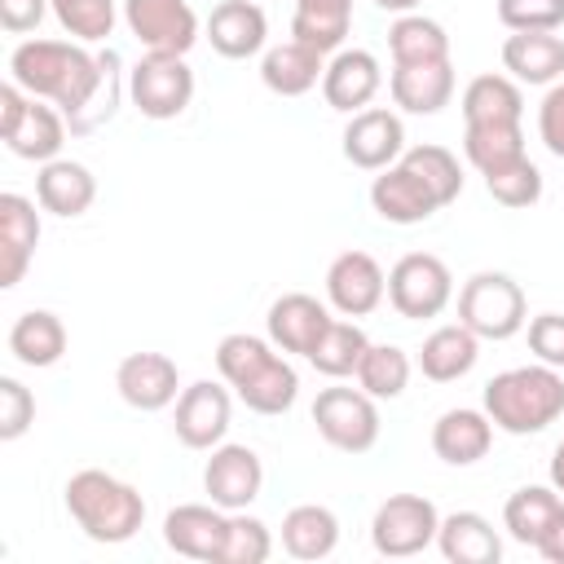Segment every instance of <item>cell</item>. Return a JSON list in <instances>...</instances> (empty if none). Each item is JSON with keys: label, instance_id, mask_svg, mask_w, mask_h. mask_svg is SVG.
<instances>
[{"label": "cell", "instance_id": "34", "mask_svg": "<svg viewBox=\"0 0 564 564\" xmlns=\"http://www.w3.org/2000/svg\"><path fill=\"white\" fill-rule=\"evenodd\" d=\"M388 53L392 66H419V62H449V35L436 18L401 13L388 26Z\"/></svg>", "mask_w": 564, "mask_h": 564}, {"label": "cell", "instance_id": "44", "mask_svg": "<svg viewBox=\"0 0 564 564\" xmlns=\"http://www.w3.org/2000/svg\"><path fill=\"white\" fill-rule=\"evenodd\" d=\"M35 423V397L22 379L0 375V441H18Z\"/></svg>", "mask_w": 564, "mask_h": 564}, {"label": "cell", "instance_id": "18", "mask_svg": "<svg viewBox=\"0 0 564 564\" xmlns=\"http://www.w3.org/2000/svg\"><path fill=\"white\" fill-rule=\"evenodd\" d=\"M383 88V66L370 48H339L326 57V75H322V97L330 110L339 115H357L375 101V93Z\"/></svg>", "mask_w": 564, "mask_h": 564}, {"label": "cell", "instance_id": "23", "mask_svg": "<svg viewBox=\"0 0 564 564\" xmlns=\"http://www.w3.org/2000/svg\"><path fill=\"white\" fill-rule=\"evenodd\" d=\"M494 445V419L485 410H471V405H458V410H445L436 423H432V454L449 467H471L489 454Z\"/></svg>", "mask_w": 564, "mask_h": 564}, {"label": "cell", "instance_id": "46", "mask_svg": "<svg viewBox=\"0 0 564 564\" xmlns=\"http://www.w3.org/2000/svg\"><path fill=\"white\" fill-rule=\"evenodd\" d=\"M538 137L555 159H564V79H555L538 106Z\"/></svg>", "mask_w": 564, "mask_h": 564}, {"label": "cell", "instance_id": "38", "mask_svg": "<svg viewBox=\"0 0 564 564\" xmlns=\"http://www.w3.org/2000/svg\"><path fill=\"white\" fill-rule=\"evenodd\" d=\"M410 370H414V361H410L405 348L370 344L361 366H357V388H366L375 401H397L405 392V383H410Z\"/></svg>", "mask_w": 564, "mask_h": 564}, {"label": "cell", "instance_id": "15", "mask_svg": "<svg viewBox=\"0 0 564 564\" xmlns=\"http://www.w3.org/2000/svg\"><path fill=\"white\" fill-rule=\"evenodd\" d=\"M405 154V123L388 106H366L348 115L344 128V159L361 172H383Z\"/></svg>", "mask_w": 564, "mask_h": 564}, {"label": "cell", "instance_id": "16", "mask_svg": "<svg viewBox=\"0 0 564 564\" xmlns=\"http://www.w3.org/2000/svg\"><path fill=\"white\" fill-rule=\"evenodd\" d=\"M115 388H119V397L132 410L154 414V410L176 405V397H181V370H176V361L167 352H128L115 366Z\"/></svg>", "mask_w": 564, "mask_h": 564}, {"label": "cell", "instance_id": "45", "mask_svg": "<svg viewBox=\"0 0 564 564\" xmlns=\"http://www.w3.org/2000/svg\"><path fill=\"white\" fill-rule=\"evenodd\" d=\"M529 352L542 366L564 370V313H538V317H529Z\"/></svg>", "mask_w": 564, "mask_h": 564}, {"label": "cell", "instance_id": "13", "mask_svg": "<svg viewBox=\"0 0 564 564\" xmlns=\"http://www.w3.org/2000/svg\"><path fill=\"white\" fill-rule=\"evenodd\" d=\"M229 423H234V397H229V388H220L212 379H194L189 388H181L172 427H176V441L185 449H216L225 441Z\"/></svg>", "mask_w": 564, "mask_h": 564}, {"label": "cell", "instance_id": "31", "mask_svg": "<svg viewBox=\"0 0 564 564\" xmlns=\"http://www.w3.org/2000/svg\"><path fill=\"white\" fill-rule=\"evenodd\" d=\"M9 352H13L22 366H31V370L57 366L62 352H66V326H62V317L48 313V308H26V313L9 326Z\"/></svg>", "mask_w": 564, "mask_h": 564}, {"label": "cell", "instance_id": "27", "mask_svg": "<svg viewBox=\"0 0 564 564\" xmlns=\"http://www.w3.org/2000/svg\"><path fill=\"white\" fill-rule=\"evenodd\" d=\"M322 75H326V57L300 40H282L260 57V79L278 97H304L308 88L322 84Z\"/></svg>", "mask_w": 564, "mask_h": 564}, {"label": "cell", "instance_id": "22", "mask_svg": "<svg viewBox=\"0 0 564 564\" xmlns=\"http://www.w3.org/2000/svg\"><path fill=\"white\" fill-rule=\"evenodd\" d=\"M207 40L220 57L229 62H242V57H256L264 44H269V18L256 0H220L212 13H207Z\"/></svg>", "mask_w": 564, "mask_h": 564}, {"label": "cell", "instance_id": "35", "mask_svg": "<svg viewBox=\"0 0 564 564\" xmlns=\"http://www.w3.org/2000/svg\"><path fill=\"white\" fill-rule=\"evenodd\" d=\"M560 511H564V498H560L555 485H520V489L507 498V507H502V524H507V533H511L516 542L538 546V538L551 529V520H555Z\"/></svg>", "mask_w": 564, "mask_h": 564}, {"label": "cell", "instance_id": "29", "mask_svg": "<svg viewBox=\"0 0 564 564\" xmlns=\"http://www.w3.org/2000/svg\"><path fill=\"white\" fill-rule=\"evenodd\" d=\"M436 546L449 564H498L502 560V538L480 511H449L441 516Z\"/></svg>", "mask_w": 564, "mask_h": 564}, {"label": "cell", "instance_id": "7", "mask_svg": "<svg viewBox=\"0 0 564 564\" xmlns=\"http://www.w3.org/2000/svg\"><path fill=\"white\" fill-rule=\"evenodd\" d=\"M454 300V273L441 256L432 251H405L392 269H388V304L410 317V322H427L441 317Z\"/></svg>", "mask_w": 564, "mask_h": 564}, {"label": "cell", "instance_id": "12", "mask_svg": "<svg viewBox=\"0 0 564 564\" xmlns=\"http://www.w3.org/2000/svg\"><path fill=\"white\" fill-rule=\"evenodd\" d=\"M388 295V273L370 251H339L326 269V304L339 317H370Z\"/></svg>", "mask_w": 564, "mask_h": 564}, {"label": "cell", "instance_id": "24", "mask_svg": "<svg viewBox=\"0 0 564 564\" xmlns=\"http://www.w3.org/2000/svg\"><path fill=\"white\" fill-rule=\"evenodd\" d=\"M97 198V176L75 163V159H48L40 163V176H35V203L62 220H75L93 207Z\"/></svg>", "mask_w": 564, "mask_h": 564}, {"label": "cell", "instance_id": "48", "mask_svg": "<svg viewBox=\"0 0 564 564\" xmlns=\"http://www.w3.org/2000/svg\"><path fill=\"white\" fill-rule=\"evenodd\" d=\"M533 551H538L546 564H564V511L551 520V529L538 538V546H533Z\"/></svg>", "mask_w": 564, "mask_h": 564}, {"label": "cell", "instance_id": "11", "mask_svg": "<svg viewBox=\"0 0 564 564\" xmlns=\"http://www.w3.org/2000/svg\"><path fill=\"white\" fill-rule=\"evenodd\" d=\"M123 26L145 53H189L198 44V13L189 0H123Z\"/></svg>", "mask_w": 564, "mask_h": 564}, {"label": "cell", "instance_id": "43", "mask_svg": "<svg viewBox=\"0 0 564 564\" xmlns=\"http://www.w3.org/2000/svg\"><path fill=\"white\" fill-rule=\"evenodd\" d=\"M498 22L507 31H560L564 0H498Z\"/></svg>", "mask_w": 564, "mask_h": 564}, {"label": "cell", "instance_id": "41", "mask_svg": "<svg viewBox=\"0 0 564 564\" xmlns=\"http://www.w3.org/2000/svg\"><path fill=\"white\" fill-rule=\"evenodd\" d=\"M485 189H489L494 203H502L511 212H524V207H533L542 198V172L524 154V159H516V163H507L498 172H485Z\"/></svg>", "mask_w": 564, "mask_h": 564}, {"label": "cell", "instance_id": "4", "mask_svg": "<svg viewBox=\"0 0 564 564\" xmlns=\"http://www.w3.org/2000/svg\"><path fill=\"white\" fill-rule=\"evenodd\" d=\"M485 414L498 432L533 436L564 414V375L555 366H511L485 383Z\"/></svg>", "mask_w": 564, "mask_h": 564}, {"label": "cell", "instance_id": "19", "mask_svg": "<svg viewBox=\"0 0 564 564\" xmlns=\"http://www.w3.org/2000/svg\"><path fill=\"white\" fill-rule=\"evenodd\" d=\"M330 322H335L330 308H326L317 295H308V291H286V295H278V300L269 304V313H264L269 339H273L282 352H300V357H308V352L317 348V339L326 335Z\"/></svg>", "mask_w": 564, "mask_h": 564}, {"label": "cell", "instance_id": "49", "mask_svg": "<svg viewBox=\"0 0 564 564\" xmlns=\"http://www.w3.org/2000/svg\"><path fill=\"white\" fill-rule=\"evenodd\" d=\"M551 485L564 494V436H560V445H555V454H551Z\"/></svg>", "mask_w": 564, "mask_h": 564}, {"label": "cell", "instance_id": "30", "mask_svg": "<svg viewBox=\"0 0 564 564\" xmlns=\"http://www.w3.org/2000/svg\"><path fill=\"white\" fill-rule=\"evenodd\" d=\"M339 546V516L322 502H300L282 516V551L291 560H326Z\"/></svg>", "mask_w": 564, "mask_h": 564}, {"label": "cell", "instance_id": "40", "mask_svg": "<svg viewBox=\"0 0 564 564\" xmlns=\"http://www.w3.org/2000/svg\"><path fill=\"white\" fill-rule=\"evenodd\" d=\"M53 18H57V26H62L70 40H79V44H101V40L115 31L119 9H115V0H53Z\"/></svg>", "mask_w": 564, "mask_h": 564}, {"label": "cell", "instance_id": "2", "mask_svg": "<svg viewBox=\"0 0 564 564\" xmlns=\"http://www.w3.org/2000/svg\"><path fill=\"white\" fill-rule=\"evenodd\" d=\"M216 370L234 397L256 414H286L300 397V375L273 339L234 330L216 344Z\"/></svg>", "mask_w": 564, "mask_h": 564}, {"label": "cell", "instance_id": "14", "mask_svg": "<svg viewBox=\"0 0 564 564\" xmlns=\"http://www.w3.org/2000/svg\"><path fill=\"white\" fill-rule=\"evenodd\" d=\"M264 489V463L251 445L220 441L203 467V494L220 511H247Z\"/></svg>", "mask_w": 564, "mask_h": 564}, {"label": "cell", "instance_id": "42", "mask_svg": "<svg viewBox=\"0 0 564 564\" xmlns=\"http://www.w3.org/2000/svg\"><path fill=\"white\" fill-rule=\"evenodd\" d=\"M273 555V533L264 520L247 516V511H229V538H225V555L220 564H264Z\"/></svg>", "mask_w": 564, "mask_h": 564}, {"label": "cell", "instance_id": "8", "mask_svg": "<svg viewBox=\"0 0 564 564\" xmlns=\"http://www.w3.org/2000/svg\"><path fill=\"white\" fill-rule=\"evenodd\" d=\"M128 97L145 119L167 123L194 101V70L181 53H145L128 70Z\"/></svg>", "mask_w": 564, "mask_h": 564}, {"label": "cell", "instance_id": "39", "mask_svg": "<svg viewBox=\"0 0 564 564\" xmlns=\"http://www.w3.org/2000/svg\"><path fill=\"white\" fill-rule=\"evenodd\" d=\"M401 163H405L414 176H423V185L441 198V207H449V203L463 194V167H458L454 150H445V145H436V141H423V145H405Z\"/></svg>", "mask_w": 564, "mask_h": 564}, {"label": "cell", "instance_id": "1", "mask_svg": "<svg viewBox=\"0 0 564 564\" xmlns=\"http://www.w3.org/2000/svg\"><path fill=\"white\" fill-rule=\"evenodd\" d=\"M9 79L18 88H26L31 97L53 101L66 119L70 132H88L93 128V106L97 97H119V53H88L84 44L70 40H22L9 53ZM97 119H106V110L97 106Z\"/></svg>", "mask_w": 564, "mask_h": 564}, {"label": "cell", "instance_id": "32", "mask_svg": "<svg viewBox=\"0 0 564 564\" xmlns=\"http://www.w3.org/2000/svg\"><path fill=\"white\" fill-rule=\"evenodd\" d=\"M348 26H352V0H295L291 40L317 48L322 57L344 48Z\"/></svg>", "mask_w": 564, "mask_h": 564}, {"label": "cell", "instance_id": "5", "mask_svg": "<svg viewBox=\"0 0 564 564\" xmlns=\"http://www.w3.org/2000/svg\"><path fill=\"white\" fill-rule=\"evenodd\" d=\"M0 137L4 145L26 163H48L66 145V115L57 106H44V97H31L13 79L0 88Z\"/></svg>", "mask_w": 564, "mask_h": 564}, {"label": "cell", "instance_id": "28", "mask_svg": "<svg viewBox=\"0 0 564 564\" xmlns=\"http://www.w3.org/2000/svg\"><path fill=\"white\" fill-rule=\"evenodd\" d=\"M414 361H419L423 379H432V383H454V379L471 375V366L480 361V335L467 330L463 322L436 326V330L423 339V348H419Z\"/></svg>", "mask_w": 564, "mask_h": 564}, {"label": "cell", "instance_id": "3", "mask_svg": "<svg viewBox=\"0 0 564 564\" xmlns=\"http://www.w3.org/2000/svg\"><path fill=\"white\" fill-rule=\"evenodd\" d=\"M70 520L79 524L84 538L101 542V546H119L128 538H137V529L145 524V498L137 485L101 471V467H84L66 480L62 489Z\"/></svg>", "mask_w": 564, "mask_h": 564}, {"label": "cell", "instance_id": "25", "mask_svg": "<svg viewBox=\"0 0 564 564\" xmlns=\"http://www.w3.org/2000/svg\"><path fill=\"white\" fill-rule=\"evenodd\" d=\"M502 66L516 84H555L564 79V35L555 31H511L502 40Z\"/></svg>", "mask_w": 564, "mask_h": 564}, {"label": "cell", "instance_id": "36", "mask_svg": "<svg viewBox=\"0 0 564 564\" xmlns=\"http://www.w3.org/2000/svg\"><path fill=\"white\" fill-rule=\"evenodd\" d=\"M463 154L485 176L516 159H524V128L520 123H463Z\"/></svg>", "mask_w": 564, "mask_h": 564}, {"label": "cell", "instance_id": "6", "mask_svg": "<svg viewBox=\"0 0 564 564\" xmlns=\"http://www.w3.org/2000/svg\"><path fill=\"white\" fill-rule=\"evenodd\" d=\"M458 322L467 330H476L480 339H511L529 326V304L524 291L511 273L498 269H480L463 282L458 291Z\"/></svg>", "mask_w": 564, "mask_h": 564}, {"label": "cell", "instance_id": "20", "mask_svg": "<svg viewBox=\"0 0 564 564\" xmlns=\"http://www.w3.org/2000/svg\"><path fill=\"white\" fill-rule=\"evenodd\" d=\"M370 207L379 220L388 225H423L427 216L441 212V198L423 185V176H414L401 159L392 167H383L375 181H370Z\"/></svg>", "mask_w": 564, "mask_h": 564}, {"label": "cell", "instance_id": "37", "mask_svg": "<svg viewBox=\"0 0 564 564\" xmlns=\"http://www.w3.org/2000/svg\"><path fill=\"white\" fill-rule=\"evenodd\" d=\"M366 348H370L366 330H361L352 317H348V322L335 317V322L326 326V335L317 339V348L308 352V366H313L317 375H326V379H344V375H357Z\"/></svg>", "mask_w": 564, "mask_h": 564}, {"label": "cell", "instance_id": "21", "mask_svg": "<svg viewBox=\"0 0 564 564\" xmlns=\"http://www.w3.org/2000/svg\"><path fill=\"white\" fill-rule=\"evenodd\" d=\"M40 247V212L26 194H0V286H18Z\"/></svg>", "mask_w": 564, "mask_h": 564}, {"label": "cell", "instance_id": "9", "mask_svg": "<svg viewBox=\"0 0 564 564\" xmlns=\"http://www.w3.org/2000/svg\"><path fill=\"white\" fill-rule=\"evenodd\" d=\"M436 529H441V511L432 498L423 494H392L375 507V520H370V542L379 555L388 560H410L419 551H427L436 542Z\"/></svg>", "mask_w": 564, "mask_h": 564}, {"label": "cell", "instance_id": "47", "mask_svg": "<svg viewBox=\"0 0 564 564\" xmlns=\"http://www.w3.org/2000/svg\"><path fill=\"white\" fill-rule=\"evenodd\" d=\"M44 13H53V0H0V26L9 35H31Z\"/></svg>", "mask_w": 564, "mask_h": 564}, {"label": "cell", "instance_id": "33", "mask_svg": "<svg viewBox=\"0 0 564 564\" xmlns=\"http://www.w3.org/2000/svg\"><path fill=\"white\" fill-rule=\"evenodd\" d=\"M524 93L511 75H476L463 88V123H520Z\"/></svg>", "mask_w": 564, "mask_h": 564}, {"label": "cell", "instance_id": "10", "mask_svg": "<svg viewBox=\"0 0 564 564\" xmlns=\"http://www.w3.org/2000/svg\"><path fill=\"white\" fill-rule=\"evenodd\" d=\"M317 436L344 454H366L379 441V405L366 388H322L313 397Z\"/></svg>", "mask_w": 564, "mask_h": 564}, {"label": "cell", "instance_id": "50", "mask_svg": "<svg viewBox=\"0 0 564 564\" xmlns=\"http://www.w3.org/2000/svg\"><path fill=\"white\" fill-rule=\"evenodd\" d=\"M375 4H379L383 13H397V18H401V13H414L423 0H375Z\"/></svg>", "mask_w": 564, "mask_h": 564}, {"label": "cell", "instance_id": "26", "mask_svg": "<svg viewBox=\"0 0 564 564\" xmlns=\"http://www.w3.org/2000/svg\"><path fill=\"white\" fill-rule=\"evenodd\" d=\"M388 93L405 115H441L454 97V66L449 62H419V66H392Z\"/></svg>", "mask_w": 564, "mask_h": 564}, {"label": "cell", "instance_id": "17", "mask_svg": "<svg viewBox=\"0 0 564 564\" xmlns=\"http://www.w3.org/2000/svg\"><path fill=\"white\" fill-rule=\"evenodd\" d=\"M225 538H229V511H220L216 502H181L163 516V542L185 560L220 564Z\"/></svg>", "mask_w": 564, "mask_h": 564}]
</instances>
